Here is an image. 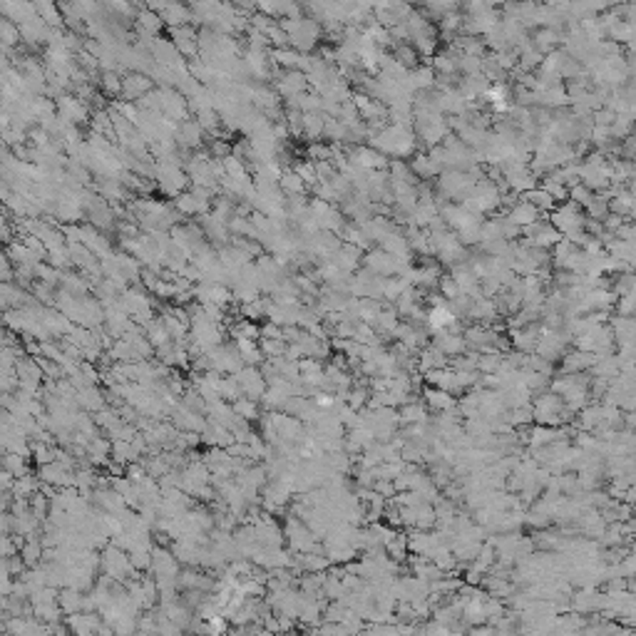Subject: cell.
Wrapping results in <instances>:
<instances>
[{
	"label": "cell",
	"mask_w": 636,
	"mask_h": 636,
	"mask_svg": "<svg viewBox=\"0 0 636 636\" xmlns=\"http://www.w3.org/2000/svg\"><path fill=\"white\" fill-rule=\"evenodd\" d=\"M520 199L522 201H529V204H532L539 214H549V212H554V209H557V201L552 199L545 189H539V187H534L532 192H527V194H522Z\"/></svg>",
	"instance_id": "27"
},
{
	"label": "cell",
	"mask_w": 636,
	"mask_h": 636,
	"mask_svg": "<svg viewBox=\"0 0 636 636\" xmlns=\"http://www.w3.org/2000/svg\"><path fill=\"white\" fill-rule=\"evenodd\" d=\"M33 6H35V15L43 20L48 28H53V30H60V28H62L60 8L55 6V3H48V0H40V3H33Z\"/></svg>",
	"instance_id": "24"
},
{
	"label": "cell",
	"mask_w": 636,
	"mask_h": 636,
	"mask_svg": "<svg viewBox=\"0 0 636 636\" xmlns=\"http://www.w3.org/2000/svg\"><path fill=\"white\" fill-rule=\"evenodd\" d=\"M378 248H383V251L390 254V256H412L410 246H408V239H406V234H403L400 226L395 231H390L388 237L381 242V246Z\"/></svg>",
	"instance_id": "23"
},
{
	"label": "cell",
	"mask_w": 636,
	"mask_h": 636,
	"mask_svg": "<svg viewBox=\"0 0 636 636\" xmlns=\"http://www.w3.org/2000/svg\"><path fill=\"white\" fill-rule=\"evenodd\" d=\"M437 293H440L445 301H453V298L460 296V289H457V284L453 281L450 273H442L440 276V281H437Z\"/></svg>",
	"instance_id": "39"
},
{
	"label": "cell",
	"mask_w": 636,
	"mask_h": 636,
	"mask_svg": "<svg viewBox=\"0 0 636 636\" xmlns=\"http://www.w3.org/2000/svg\"><path fill=\"white\" fill-rule=\"evenodd\" d=\"M502 368V353H480L478 358V373L480 376H492Z\"/></svg>",
	"instance_id": "36"
},
{
	"label": "cell",
	"mask_w": 636,
	"mask_h": 636,
	"mask_svg": "<svg viewBox=\"0 0 636 636\" xmlns=\"http://www.w3.org/2000/svg\"><path fill=\"white\" fill-rule=\"evenodd\" d=\"M100 90L105 98H122V75L120 73H100Z\"/></svg>",
	"instance_id": "33"
},
{
	"label": "cell",
	"mask_w": 636,
	"mask_h": 636,
	"mask_svg": "<svg viewBox=\"0 0 636 636\" xmlns=\"http://www.w3.org/2000/svg\"><path fill=\"white\" fill-rule=\"evenodd\" d=\"M614 309H617V316H624V318H631V316H634V293L619 296L617 303H614Z\"/></svg>",
	"instance_id": "41"
},
{
	"label": "cell",
	"mask_w": 636,
	"mask_h": 636,
	"mask_svg": "<svg viewBox=\"0 0 636 636\" xmlns=\"http://www.w3.org/2000/svg\"><path fill=\"white\" fill-rule=\"evenodd\" d=\"M204 129L197 125V120L192 117V120H184L179 127H176V132H174V142H176V147L179 149H184V152H197V149H201L204 147Z\"/></svg>",
	"instance_id": "6"
},
{
	"label": "cell",
	"mask_w": 636,
	"mask_h": 636,
	"mask_svg": "<svg viewBox=\"0 0 636 636\" xmlns=\"http://www.w3.org/2000/svg\"><path fill=\"white\" fill-rule=\"evenodd\" d=\"M18 43H23V40H20L18 25L10 23V20H6V18H0V45H6L8 50H12V48H18Z\"/></svg>",
	"instance_id": "35"
},
{
	"label": "cell",
	"mask_w": 636,
	"mask_h": 636,
	"mask_svg": "<svg viewBox=\"0 0 636 636\" xmlns=\"http://www.w3.org/2000/svg\"><path fill=\"white\" fill-rule=\"evenodd\" d=\"M18 30H20V40L23 43H28V45H40V43H48V25L43 23V20L37 18H30V20H25V23H20L18 25Z\"/></svg>",
	"instance_id": "14"
},
{
	"label": "cell",
	"mask_w": 636,
	"mask_h": 636,
	"mask_svg": "<svg viewBox=\"0 0 636 636\" xmlns=\"http://www.w3.org/2000/svg\"><path fill=\"white\" fill-rule=\"evenodd\" d=\"M149 57L154 65H162V67H174L176 62H182V55L176 53V48L172 45L170 37H162L157 35L152 40L149 45Z\"/></svg>",
	"instance_id": "10"
},
{
	"label": "cell",
	"mask_w": 636,
	"mask_h": 636,
	"mask_svg": "<svg viewBox=\"0 0 636 636\" xmlns=\"http://www.w3.org/2000/svg\"><path fill=\"white\" fill-rule=\"evenodd\" d=\"M363 266L368 269V271L376 273V276L388 279V276H395V256L385 254L383 248L373 246L370 251L363 254Z\"/></svg>",
	"instance_id": "9"
},
{
	"label": "cell",
	"mask_w": 636,
	"mask_h": 636,
	"mask_svg": "<svg viewBox=\"0 0 636 636\" xmlns=\"http://www.w3.org/2000/svg\"><path fill=\"white\" fill-rule=\"evenodd\" d=\"M406 289H410V284H408L403 276H388V279H383V298L388 303H395L398 301V296Z\"/></svg>",
	"instance_id": "34"
},
{
	"label": "cell",
	"mask_w": 636,
	"mask_h": 636,
	"mask_svg": "<svg viewBox=\"0 0 636 636\" xmlns=\"http://www.w3.org/2000/svg\"><path fill=\"white\" fill-rule=\"evenodd\" d=\"M234 410L239 412V418H256V412H259V408H256L254 400L239 398V400H237V406H234Z\"/></svg>",
	"instance_id": "43"
},
{
	"label": "cell",
	"mask_w": 636,
	"mask_h": 636,
	"mask_svg": "<svg viewBox=\"0 0 636 636\" xmlns=\"http://www.w3.org/2000/svg\"><path fill=\"white\" fill-rule=\"evenodd\" d=\"M219 393L224 395V398H229V400H239L242 388H239V383L234 381V378H226V381H221V385H219Z\"/></svg>",
	"instance_id": "45"
},
{
	"label": "cell",
	"mask_w": 636,
	"mask_h": 636,
	"mask_svg": "<svg viewBox=\"0 0 636 636\" xmlns=\"http://www.w3.org/2000/svg\"><path fill=\"white\" fill-rule=\"evenodd\" d=\"M0 242H8V244L12 242V226L3 212H0Z\"/></svg>",
	"instance_id": "46"
},
{
	"label": "cell",
	"mask_w": 636,
	"mask_h": 636,
	"mask_svg": "<svg viewBox=\"0 0 636 636\" xmlns=\"http://www.w3.org/2000/svg\"><path fill=\"white\" fill-rule=\"evenodd\" d=\"M279 189L284 192V197H303V194H309V189L303 187V182L298 179V174L293 170H284V172H281Z\"/></svg>",
	"instance_id": "28"
},
{
	"label": "cell",
	"mask_w": 636,
	"mask_h": 636,
	"mask_svg": "<svg viewBox=\"0 0 636 636\" xmlns=\"http://www.w3.org/2000/svg\"><path fill=\"white\" fill-rule=\"evenodd\" d=\"M162 23L170 28H182V25H192V10L189 6H179V3H170L162 15Z\"/></svg>",
	"instance_id": "25"
},
{
	"label": "cell",
	"mask_w": 636,
	"mask_h": 636,
	"mask_svg": "<svg viewBox=\"0 0 636 636\" xmlns=\"http://www.w3.org/2000/svg\"><path fill=\"white\" fill-rule=\"evenodd\" d=\"M162 18L159 15H154L152 10H147L145 6L137 10V18H134V30L137 33H145V35L149 37H157L159 33H162Z\"/></svg>",
	"instance_id": "19"
},
{
	"label": "cell",
	"mask_w": 636,
	"mask_h": 636,
	"mask_svg": "<svg viewBox=\"0 0 636 636\" xmlns=\"http://www.w3.org/2000/svg\"><path fill=\"white\" fill-rule=\"evenodd\" d=\"M435 78H437V75H435V70L430 67V60L420 62L415 70H410V73H408V82H410L415 92L433 90V87H435Z\"/></svg>",
	"instance_id": "17"
},
{
	"label": "cell",
	"mask_w": 636,
	"mask_h": 636,
	"mask_svg": "<svg viewBox=\"0 0 636 636\" xmlns=\"http://www.w3.org/2000/svg\"><path fill=\"white\" fill-rule=\"evenodd\" d=\"M331 261H334L336 266H338L343 273L353 276L358 269L363 266V251H361V248H356V246H351V244H340V248L336 251Z\"/></svg>",
	"instance_id": "12"
},
{
	"label": "cell",
	"mask_w": 636,
	"mask_h": 636,
	"mask_svg": "<svg viewBox=\"0 0 636 636\" xmlns=\"http://www.w3.org/2000/svg\"><path fill=\"white\" fill-rule=\"evenodd\" d=\"M507 219H509V221H512L515 226L525 229V226H529V224H534V221H537V219H539V212L534 209L532 204H529V201H522V199H520V201H517V204L507 212Z\"/></svg>",
	"instance_id": "22"
},
{
	"label": "cell",
	"mask_w": 636,
	"mask_h": 636,
	"mask_svg": "<svg viewBox=\"0 0 636 636\" xmlns=\"http://www.w3.org/2000/svg\"><path fill=\"white\" fill-rule=\"evenodd\" d=\"M398 418H400V425H423V423H430V410H428L425 403H420V400H410V403L398 408Z\"/></svg>",
	"instance_id": "16"
},
{
	"label": "cell",
	"mask_w": 636,
	"mask_h": 636,
	"mask_svg": "<svg viewBox=\"0 0 636 636\" xmlns=\"http://www.w3.org/2000/svg\"><path fill=\"white\" fill-rule=\"evenodd\" d=\"M592 199H594V192H589L584 184H576V187L570 189V201L579 206V209H587V206L592 204Z\"/></svg>",
	"instance_id": "40"
},
{
	"label": "cell",
	"mask_w": 636,
	"mask_h": 636,
	"mask_svg": "<svg viewBox=\"0 0 636 636\" xmlns=\"http://www.w3.org/2000/svg\"><path fill=\"white\" fill-rule=\"evenodd\" d=\"M570 612L587 617V614H599L601 612V592L597 589H576L570 594Z\"/></svg>",
	"instance_id": "7"
},
{
	"label": "cell",
	"mask_w": 636,
	"mask_h": 636,
	"mask_svg": "<svg viewBox=\"0 0 636 636\" xmlns=\"http://www.w3.org/2000/svg\"><path fill=\"white\" fill-rule=\"evenodd\" d=\"M197 37H199V28H194V25H182V28H172L170 30V40L176 48V53L182 55V60H194L199 55Z\"/></svg>",
	"instance_id": "3"
},
{
	"label": "cell",
	"mask_w": 636,
	"mask_h": 636,
	"mask_svg": "<svg viewBox=\"0 0 636 636\" xmlns=\"http://www.w3.org/2000/svg\"><path fill=\"white\" fill-rule=\"evenodd\" d=\"M231 336H234V340H256L259 338V326L254 321L239 318L237 326H231Z\"/></svg>",
	"instance_id": "37"
},
{
	"label": "cell",
	"mask_w": 636,
	"mask_h": 636,
	"mask_svg": "<svg viewBox=\"0 0 636 636\" xmlns=\"http://www.w3.org/2000/svg\"><path fill=\"white\" fill-rule=\"evenodd\" d=\"M634 37H636V25H631V23H621L619 20L617 25H612L609 30H606V40H612V43H617V45H629V43H634Z\"/></svg>",
	"instance_id": "30"
},
{
	"label": "cell",
	"mask_w": 636,
	"mask_h": 636,
	"mask_svg": "<svg viewBox=\"0 0 636 636\" xmlns=\"http://www.w3.org/2000/svg\"><path fill=\"white\" fill-rule=\"evenodd\" d=\"M423 403L430 412H445V410H455L457 408V398L445 390L437 388H425L423 390Z\"/></svg>",
	"instance_id": "15"
},
{
	"label": "cell",
	"mask_w": 636,
	"mask_h": 636,
	"mask_svg": "<svg viewBox=\"0 0 636 636\" xmlns=\"http://www.w3.org/2000/svg\"><path fill=\"white\" fill-rule=\"evenodd\" d=\"M539 338V323H529L525 328H517V331H509V343H512V351L517 353H534V345Z\"/></svg>",
	"instance_id": "13"
},
{
	"label": "cell",
	"mask_w": 636,
	"mask_h": 636,
	"mask_svg": "<svg viewBox=\"0 0 636 636\" xmlns=\"http://www.w3.org/2000/svg\"><path fill=\"white\" fill-rule=\"evenodd\" d=\"M385 554L398 564L406 562V559L410 557V552H408V534L406 532H393V537L385 542Z\"/></svg>",
	"instance_id": "26"
},
{
	"label": "cell",
	"mask_w": 636,
	"mask_h": 636,
	"mask_svg": "<svg viewBox=\"0 0 636 636\" xmlns=\"http://www.w3.org/2000/svg\"><path fill=\"white\" fill-rule=\"evenodd\" d=\"M462 20H465L462 10L448 12V15H442V18L437 20V30H440L442 35L448 37V43L453 40L455 35H460V33H462Z\"/></svg>",
	"instance_id": "29"
},
{
	"label": "cell",
	"mask_w": 636,
	"mask_h": 636,
	"mask_svg": "<svg viewBox=\"0 0 636 636\" xmlns=\"http://www.w3.org/2000/svg\"><path fill=\"white\" fill-rule=\"evenodd\" d=\"M12 281H15V269H12L6 251H0V284H12Z\"/></svg>",
	"instance_id": "42"
},
{
	"label": "cell",
	"mask_w": 636,
	"mask_h": 636,
	"mask_svg": "<svg viewBox=\"0 0 636 636\" xmlns=\"http://www.w3.org/2000/svg\"><path fill=\"white\" fill-rule=\"evenodd\" d=\"M159 92H162V115L167 117V120L176 122V125H182L184 120H192L187 100H184L179 92L170 90V87H159Z\"/></svg>",
	"instance_id": "4"
},
{
	"label": "cell",
	"mask_w": 636,
	"mask_h": 636,
	"mask_svg": "<svg viewBox=\"0 0 636 636\" xmlns=\"http://www.w3.org/2000/svg\"><path fill=\"white\" fill-rule=\"evenodd\" d=\"M234 381L248 395V400H256L264 395V376H261V370H256L254 365H244L239 373H234Z\"/></svg>",
	"instance_id": "11"
},
{
	"label": "cell",
	"mask_w": 636,
	"mask_h": 636,
	"mask_svg": "<svg viewBox=\"0 0 636 636\" xmlns=\"http://www.w3.org/2000/svg\"><path fill=\"white\" fill-rule=\"evenodd\" d=\"M537 107L552 109V112H557V109H567V107H570V98H567V90H564V85L549 87V90H542V92H539V105H537Z\"/></svg>",
	"instance_id": "20"
},
{
	"label": "cell",
	"mask_w": 636,
	"mask_h": 636,
	"mask_svg": "<svg viewBox=\"0 0 636 636\" xmlns=\"http://www.w3.org/2000/svg\"><path fill=\"white\" fill-rule=\"evenodd\" d=\"M303 125V137L311 142H321L323 140V125H326V115L323 112H306L301 117Z\"/></svg>",
	"instance_id": "21"
},
{
	"label": "cell",
	"mask_w": 636,
	"mask_h": 636,
	"mask_svg": "<svg viewBox=\"0 0 636 636\" xmlns=\"http://www.w3.org/2000/svg\"><path fill=\"white\" fill-rule=\"evenodd\" d=\"M55 109H57V117L62 122H67L70 127H82V125H90L92 109L85 102H80L75 95L65 92L60 98L55 100Z\"/></svg>",
	"instance_id": "2"
},
{
	"label": "cell",
	"mask_w": 636,
	"mask_h": 636,
	"mask_svg": "<svg viewBox=\"0 0 636 636\" xmlns=\"http://www.w3.org/2000/svg\"><path fill=\"white\" fill-rule=\"evenodd\" d=\"M388 174H390V179H395V182H403V184H408V187H418V179H415V174L410 172L408 162H403V159H390Z\"/></svg>",
	"instance_id": "31"
},
{
	"label": "cell",
	"mask_w": 636,
	"mask_h": 636,
	"mask_svg": "<svg viewBox=\"0 0 636 636\" xmlns=\"http://www.w3.org/2000/svg\"><path fill=\"white\" fill-rule=\"evenodd\" d=\"M584 219H587L584 217V209H579L572 201H564L554 212H549V224L559 237H567L572 231H579L584 226Z\"/></svg>",
	"instance_id": "1"
},
{
	"label": "cell",
	"mask_w": 636,
	"mask_h": 636,
	"mask_svg": "<svg viewBox=\"0 0 636 636\" xmlns=\"http://www.w3.org/2000/svg\"><path fill=\"white\" fill-rule=\"evenodd\" d=\"M408 167H410V172L415 174L418 182H430V179L440 176V170H437L435 164L428 159L425 152H415V154L410 157V162H408Z\"/></svg>",
	"instance_id": "18"
},
{
	"label": "cell",
	"mask_w": 636,
	"mask_h": 636,
	"mask_svg": "<svg viewBox=\"0 0 636 636\" xmlns=\"http://www.w3.org/2000/svg\"><path fill=\"white\" fill-rule=\"evenodd\" d=\"M154 90V82H152L149 75L142 73H125L122 75V98L125 102H137L140 98H145L147 92Z\"/></svg>",
	"instance_id": "5"
},
{
	"label": "cell",
	"mask_w": 636,
	"mask_h": 636,
	"mask_svg": "<svg viewBox=\"0 0 636 636\" xmlns=\"http://www.w3.org/2000/svg\"><path fill=\"white\" fill-rule=\"evenodd\" d=\"M209 154H212L214 159H224L231 154V145L224 140H209Z\"/></svg>",
	"instance_id": "44"
},
{
	"label": "cell",
	"mask_w": 636,
	"mask_h": 636,
	"mask_svg": "<svg viewBox=\"0 0 636 636\" xmlns=\"http://www.w3.org/2000/svg\"><path fill=\"white\" fill-rule=\"evenodd\" d=\"M35 281H43V284H48V286H57L60 284V271L57 269H53L50 264H37L35 266Z\"/></svg>",
	"instance_id": "38"
},
{
	"label": "cell",
	"mask_w": 636,
	"mask_h": 636,
	"mask_svg": "<svg viewBox=\"0 0 636 636\" xmlns=\"http://www.w3.org/2000/svg\"><path fill=\"white\" fill-rule=\"evenodd\" d=\"M291 170L296 172L298 179H301L303 187L309 189V192L314 187H318V174H316V164L314 162H309V159H301V162H293L291 164Z\"/></svg>",
	"instance_id": "32"
},
{
	"label": "cell",
	"mask_w": 636,
	"mask_h": 636,
	"mask_svg": "<svg viewBox=\"0 0 636 636\" xmlns=\"http://www.w3.org/2000/svg\"><path fill=\"white\" fill-rule=\"evenodd\" d=\"M559 361H562V363H559V373H562V376H576V373H589L592 365L597 363V356H594V353L576 351L574 348V351L564 353Z\"/></svg>",
	"instance_id": "8"
}]
</instances>
